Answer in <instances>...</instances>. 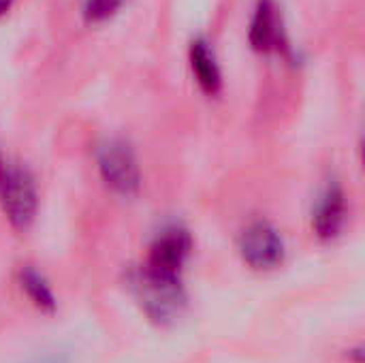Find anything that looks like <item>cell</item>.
Instances as JSON below:
<instances>
[{"instance_id":"1","label":"cell","mask_w":365,"mask_h":363,"mask_svg":"<svg viewBox=\"0 0 365 363\" xmlns=\"http://www.w3.org/2000/svg\"><path fill=\"white\" fill-rule=\"evenodd\" d=\"M135 289L141 308L158 325L175 323L186 308V293L182 289L180 276H165L141 270L135 280Z\"/></svg>"},{"instance_id":"2","label":"cell","mask_w":365,"mask_h":363,"mask_svg":"<svg viewBox=\"0 0 365 363\" xmlns=\"http://www.w3.org/2000/svg\"><path fill=\"white\" fill-rule=\"evenodd\" d=\"M0 208L15 231L30 229L38 210V193L26 169L6 167L0 175Z\"/></svg>"},{"instance_id":"3","label":"cell","mask_w":365,"mask_h":363,"mask_svg":"<svg viewBox=\"0 0 365 363\" xmlns=\"http://www.w3.org/2000/svg\"><path fill=\"white\" fill-rule=\"evenodd\" d=\"M98 171L105 184L118 195L130 197L139 190L141 175L133 150L124 141H109L98 152Z\"/></svg>"},{"instance_id":"4","label":"cell","mask_w":365,"mask_h":363,"mask_svg":"<svg viewBox=\"0 0 365 363\" xmlns=\"http://www.w3.org/2000/svg\"><path fill=\"white\" fill-rule=\"evenodd\" d=\"M240 252L242 259L259 272L274 270L282 263L284 257V242L280 233L263 220L252 223L244 229L240 237Z\"/></svg>"},{"instance_id":"5","label":"cell","mask_w":365,"mask_h":363,"mask_svg":"<svg viewBox=\"0 0 365 363\" xmlns=\"http://www.w3.org/2000/svg\"><path fill=\"white\" fill-rule=\"evenodd\" d=\"M190 246H192L190 235L184 229L173 227L163 231L150 248L145 270L165 276H180L182 265L190 255Z\"/></svg>"},{"instance_id":"6","label":"cell","mask_w":365,"mask_h":363,"mask_svg":"<svg viewBox=\"0 0 365 363\" xmlns=\"http://www.w3.org/2000/svg\"><path fill=\"white\" fill-rule=\"evenodd\" d=\"M248 39L257 51H274L282 45V24L274 0H259Z\"/></svg>"},{"instance_id":"7","label":"cell","mask_w":365,"mask_h":363,"mask_svg":"<svg viewBox=\"0 0 365 363\" xmlns=\"http://www.w3.org/2000/svg\"><path fill=\"white\" fill-rule=\"evenodd\" d=\"M188 56H190V66H192V73H195L201 90L207 94H216L222 86V75H220V66L216 62V56H214L210 43L203 39L192 41Z\"/></svg>"},{"instance_id":"8","label":"cell","mask_w":365,"mask_h":363,"mask_svg":"<svg viewBox=\"0 0 365 363\" xmlns=\"http://www.w3.org/2000/svg\"><path fill=\"white\" fill-rule=\"evenodd\" d=\"M344 214H346V203H344V193L338 186H331L323 199L319 201V208L314 212V220L312 227L319 233V237H334L342 223H344Z\"/></svg>"},{"instance_id":"9","label":"cell","mask_w":365,"mask_h":363,"mask_svg":"<svg viewBox=\"0 0 365 363\" xmlns=\"http://www.w3.org/2000/svg\"><path fill=\"white\" fill-rule=\"evenodd\" d=\"M21 289L38 310H43V312L56 310V297H53L47 280L38 272H34L32 267L21 270Z\"/></svg>"},{"instance_id":"10","label":"cell","mask_w":365,"mask_h":363,"mask_svg":"<svg viewBox=\"0 0 365 363\" xmlns=\"http://www.w3.org/2000/svg\"><path fill=\"white\" fill-rule=\"evenodd\" d=\"M128 0H86L83 4V17L88 24H98L109 17H113Z\"/></svg>"},{"instance_id":"11","label":"cell","mask_w":365,"mask_h":363,"mask_svg":"<svg viewBox=\"0 0 365 363\" xmlns=\"http://www.w3.org/2000/svg\"><path fill=\"white\" fill-rule=\"evenodd\" d=\"M28 363H68V359L62 355V353H49V355H43V357H36Z\"/></svg>"},{"instance_id":"12","label":"cell","mask_w":365,"mask_h":363,"mask_svg":"<svg viewBox=\"0 0 365 363\" xmlns=\"http://www.w3.org/2000/svg\"><path fill=\"white\" fill-rule=\"evenodd\" d=\"M13 2H15V0H0V17L9 13V9L13 6Z\"/></svg>"},{"instance_id":"13","label":"cell","mask_w":365,"mask_h":363,"mask_svg":"<svg viewBox=\"0 0 365 363\" xmlns=\"http://www.w3.org/2000/svg\"><path fill=\"white\" fill-rule=\"evenodd\" d=\"M4 169H6V165H4V163H2V160H0V175H2V173H4Z\"/></svg>"}]
</instances>
